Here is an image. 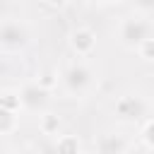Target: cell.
<instances>
[{"label": "cell", "mask_w": 154, "mask_h": 154, "mask_svg": "<svg viewBox=\"0 0 154 154\" xmlns=\"http://www.w3.org/2000/svg\"><path fill=\"white\" fill-rule=\"evenodd\" d=\"M152 22H147L144 17H128L120 24V41L128 48H140L147 38H152Z\"/></svg>", "instance_id": "1"}, {"label": "cell", "mask_w": 154, "mask_h": 154, "mask_svg": "<svg viewBox=\"0 0 154 154\" xmlns=\"http://www.w3.org/2000/svg\"><path fill=\"white\" fill-rule=\"evenodd\" d=\"M91 82H94V75H91V70H89L87 65H82V63H72V65L65 67V72H63V87H65L70 94H75V96L87 94V91L91 89Z\"/></svg>", "instance_id": "2"}, {"label": "cell", "mask_w": 154, "mask_h": 154, "mask_svg": "<svg viewBox=\"0 0 154 154\" xmlns=\"http://www.w3.org/2000/svg\"><path fill=\"white\" fill-rule=\"evenodd\" d=\"M0 43H2V48L7 53L22 51L29 43V29H26V24H22L17 19H5L2 29H0Z\"/></svg>", "instance_id": "3"}, {"label": "cell", "mask_w": 154, "mask_h": 154, "mask_svg": "<svg viewBox=\"0 0 154 154\" xmlns=\"http://www.w3.org/2000/svg\"><path fill=\"white\" fill-rule=\"evenodd\" d=\"M19 101L26 111H43L48 106V89L38 82H29L19 89Z\"/></svg>", "instance_id": "4"}, {"label": "cell", "mask_w": 154, "mask_h": 154, "mask_svg": "<svg viewBox=\"0 0 154 154\" xmlns=\"http://www.w3.org/2000/svg\"><path fill=\"white\" fill-rule=\"evenodd\" d=\"M147 113V101L142 96H135V94H128V96H120L116 101V116L125 123H132V120H140L142 116Z\"/></svg>", "instance_id": "5"}, {"label": "cell", "mask_w": 154, "mask_h": 154, "mask_svg": "<svg viewBox=\"0 0 154 154\" xmlns=\"http://www.w3.org/2000/svg\"><path fill=\"white\" fill-rule=\"evenodd\" d=\"M128 152V142L120 135H101L96 140V154H125Z\"/></svg>", "instance_id": "6"}, {"label": "cell", "mask_w": 154, "mask_h": 154, "mask_svg": "<svg viewBox=\"0 0 154 154\" xmlns=\"http://www.w3.org/2000/svg\"><path fill=\"white\" fill-rule=\"evenodd\" d=\"M70 43H72V48H75L77 55H87V53L94 51V46H96V36H94L91 29H77V31L72 34Z\"/></svg>", "instance_id": "7"}, {"label": "cell", "mask_w": 154, "mask_h": 154, "mask_svg": "<svg viewBox=\"0 0 154 154\" xmlns=\"http://www.w3.org/2000/svg\"><path fill=\"white\" fill-rule=\"evenodd\" d=\"M55 152H58V154H79V142H77L72 135H65V137L58 140Z\"/></svg>", "instance_id": "8"}, {"label": "cell", "mask_w": 154, "mask_h": 154, "mask_svg": "<svg viewBox=\"0 0 154 154\" xmlns=\"http://www.w3.org/2000/svg\"><path fill=\"white\" fill-rule=\"evenodd\" d=\"M19 106H22V101H19V91H17V94H14V91H5V94H2V111L19 113Z\"/></svg>", "instance_id": "9"}, {"label": "cell", "mask_w": 154, "mask_h": 154, "mask_svg": "<svg viewBox=\"0 0 154 154\" xmlns=\"http://www.w3.org/2000/svg\"><path fill=\"white\" fill-rule=\"evenodd\" d=\"M58 128H60V120H58L55 116H43V120H41V130H43L46 135L58 132Z\"/></svg>", "instance_id": "10"}, {"label": "cell", "mask_w": 154, "mask_h": 154, "mask_svg": "<svg viewBox=\"0 0 154 154\" xmlns=\"http://www.w3.org/2000/svg\"><path fill=\"white\" fill-rule=\"evenodd\" d=\"M14 128V113L12 111H2V125H0V132L2 135H10Z\"/></svg>", "instance_id": "11"}, {"label": "cell", "mask_w": 154, "mask_h": 154, "mask_svg": "<svg viewBox=\"0 0 154 154\" xmlns=\"http://www.w3.org/2000/svg\"><path fill=\"white\" fill-rule=\"evenodd\" d=\"M137 53H140L144 60H154V36H152V38H147V41L137 48Z\"/></svg>", "instance_id": "12"}, {"label": "cell", "mask_w": 154, "mask_h": 154, "mask_svg": "<svg viewBox=\"0 0 154 154\" xmlns=\"http://www.w3.org/2000/svg\"><path fill=\"white\" fill-rule=\"evenodd\" d=\"M142 137H144L147 147H154V120H149V123L144 125V130H142Z\"/></svg>", "instance_id": "13"}, {"label": "cell", "mask_w": 154, "mask_h": 154, "mask_svg": "<svg viewBox=\"0 0 154 154\" xmlns=\"http://www.w3.org/2000/svg\"><path fill=\"white\" fill-rule=\"evenodd\" d=\"M132 5L140 10V12H154V0H132Z\"/></svg>", "instance_id": "14"}, {"label": "cell", "mask_w": 154, "mask_h": 154, "mask_svg": "<svg viewBox=\"0 0 154 154\" xmlns=\"http://www.w3.org/2000/svg\"><path fill=\"white\" fill-rule=\"evenodd\" d=\"M51 5H58V7H63V5H67V0H51Z\"/></svg>", "instance_id": "15"}, {"label": "cell", "mask_w": 154, "mask_h": 154, "mask_svg": "<svg viewBox=\"0 0 154 154\" xmlns=\"http://www.w3.org/2000/svg\"><path fill=\"white\" fill-rule=\"evenodd\" d=\"M125 154H147L144 149H135V152H125Z\"/></svg>", "instance_id": "16"}, {"label": "cell", "mask_w": 154, "mask_h": 154, "mask_svg": "<svg viewBox=\"0 0 154 154\" xmlns=\"http://www.w3.org/2000/svg\"><path fill=\"white\" fill-rule=\"evenodd\" d=\"M19 154H38V152H29V149H26V152H19Z\"/></svg>", "instance_id": "17"}]
</instances>
